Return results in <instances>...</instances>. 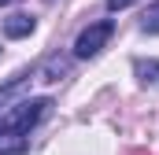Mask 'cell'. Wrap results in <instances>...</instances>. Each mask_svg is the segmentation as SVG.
Instances as JSON below:
<instances>
[{"label": "cell", "instance_id": "8992f818", "mask_svg": "<svg viewBox=\"0 0 159 155\" xmlns=\"http://www.w3.org/2000/svg\"><path fill=\"white\" fill-rule=\"evenodd\" d=\"M26 81H30V74H15L11 81H7V85H0V104H4L7 96H15V92H19V89L26 85Z\"/></svg>", "mask_w": 159, "mask_h": 155}, {"label": "cell", "instance_id": "52a82bcc", "mask_svg": "<svg viewBox=\"0 0 159 155\" xmlns=\"http://www.w3.org/2000/svg\"><path fill=\"white\" fill-rule=\"evenodd\" d=\"M141 30H144V33H159V4H152V7L144 11V19H141Z\"/></svg>", "mask_w": 159, "mask_h": 155}, {"label": "cell", "instance_id": "277c9868", "mask_svg": "<svg viewBox=\"0 0 159 155\" xmlns=\"http://www.w3.org/2000/svg\"><path fill=\"white\" fill-rule=\"evenodd\" d=\"M133 70H137V78H141L144 85H156L159 81V59H137Z\"/></svg>", "mask_w": 159, "mask_h": 155}, {"label": "cell", "instance_id": "5b68a950", "mask_svg": "<svg viewBox=\"0 0 159 155\" xmlns=\"http://www.w3.org/2000/svg\"><path fill=\"white\" fill-rule=\"evenodd\" d=\"M0 155H26V137H19V133H11V140L0 137Z\"/></svg>", "mask_w": 159, "mask_h": 155}, {"label": "cell", "instance_id": "8fae6325", "mask_svg": "<svg viewBox=\"0 0 159 155\" xmlns=\"http://www.w3.org/2000/svg\"><path fill=\"white\" fill-rule=\"evenodd\" d=\"M0 129H4V126H0Z\"/></svg>", "mask_w": 159, "mask_h": 155}, {"label": "cell", "instance_id": "7a4b0ae2", "mask_svg": "<svg viewBox=\"0 0 159 155\" xmlns=\"http://www.w3.org/2000/svg\"><path fill=\"white\" fill-rule=\"evenodd\" d=\"M111 33H115V22H111V19H100V22L85 26L78 33V41H74V55H78V59H93V55L111 41Z\"/></svg>", "mask_w": 159, "mask_h": 155}, {"label": "cell", "instance_id": "9c48e42d", "mask_svg": "<svg viewBox=\"0 0 159 155\" xmlns=\"http://www.w3.org/2000/svg\"><path fill=\"white\" fill-rule=\"evenodd\" d=\"M126 155H148V152H126Z\"/></svg>", "mask_w": 159, "mask_h": 155}, {"label": "cell", "instance_id": "6da1fadb", "mask_svg": "<svg viewBox=\"0 0 159 155\" xmlns=\"http://www.w3.org/2000/svg\"><path fill=\"white\" fill-rule=\"evenodd\" d=\"M48 107H52V100H48V96H37V100H22V104H15V107L7 111V118H4L0 126H4L7 133H19V137H22L30 126H37L41 118L48 115Z\"/></svg>", "mask_w": 159, "mask_h": 155}, {"label": "cell", "instance_id": "ba28073f", "mask_svg": "<svg viewBox=\"0 0 159 155\" xmlns=\"http://www.w3.org/2000/svg\"><path fill=\"white\" fill-rule=\"evenodd\" d=\"M129 4H133V0H107V7H111V11H122V7H129Z\"/></svg>", "mask_w": 159, "mask_h": 155}, {"label": "cell", "instance_id": "30bf717a", "mask_svg": "<svg viewBox=\"0 0 159 155\" xmlns=\"http://www.w3.org/2000/svg\"><path fill=\"white\" fill-rule=\"evenodd\" d=\"M0 4H11V0H0Z\"/></svg>", "mask_w": 159, "mask_h": 155}, {"label": "cell", "instance_id": "3957f363", "mask_svg": "<svg viewBox=\"0 0 159 155\" xmlns=\"http://www.w3.org/2000/svg\"><path fill=\"white\" fill-rule=\"evenodd\" d=\"M4 33H7V37H30V33H34V19H30V15H11V19L4 22Z\"/></svg>", "mask_w": 159, "mask_h": 155}]
</instances>
